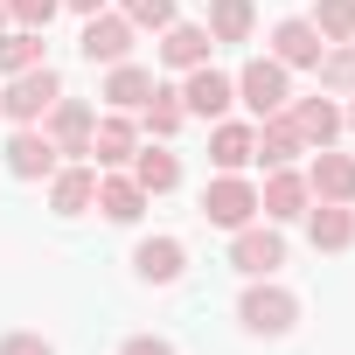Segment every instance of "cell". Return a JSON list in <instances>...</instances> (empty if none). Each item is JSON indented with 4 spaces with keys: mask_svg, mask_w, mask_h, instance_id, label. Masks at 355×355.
I'll list each match as a JSON object with an SVG mask.
<instances>
[{
    "mask_svg": "<svg viewBox=\"0 0 355 355\" xmlns=\"http://www.w3.org/2000/svg\"><path fill=\"white\" fill-rule=\"evenodd\" d=\"M56 98H63V77H56L49 63H35V70H15V77H8V91H0V112H8L15 125H35Z\"/></svg>",
    "mask_w": 355,
    "mask_h": 355,
    "instance_id": "obj_1",
    "label": "cell"
},
{
    "mask_svg": "<svg viewBox=\"0 0 355 355\" xmlns=\"http://www.w3.org/2000/svg\"><path fill=\"white\" fill-rule=\"evenodd\" d=\"M237 98H244L258 119L286 112V105H293V91H286V63H279V56H258V63H244V70H237Z\"/></svg>",
    "mask_w": 355,
    "mask_h": 355,
    "instance_id": "obj_2",
    "label": "cell"
},
{
    "mask_svg": "<svg viewBox=\"0 0 355 355\" xmlns=\"http://www.w3.org/2000/svg\"><path fill=\"white\" fill-rule=\"evenodd\" d=\"M202 216L223 223V230H244V223L258 216V189L244 182V174H216V182L202 189Z\"/></svg>",
    "mask_w": 355,
    "mask_h": 355,
    "instance_id": "obj_3",
    "label": "cell"
},
{
    "mask_svg": "<svg viewBox=\"0 0 355 355\" xmlns=\"http://www.w3.org/2000/svg\"><path fill=\"white\" fill-rule=\"evenodd\" d=\"M237 320H244L251 334H286V327L300 320V300H293L286 286H251V293L237 300Z\"/></svg>",
    "mask_w": 355,
    "mask_h": 355,
    "instance_id": "obj_4",
    "label": "cell"
},
{
    "mask_svg": "<svg viewBox=\"0 0 355 355\" xmlns=\"http://www.w3.org/2000/svg\"><path fill=\"white\" fill-rule=\"evenodd\" d=\"M77 49H84V63H125V49H132V21H125V15H84Z\"/></svg>",
    "mask_w": 355,
    "mask_h": 355,
    "instance_id": "obj_5",
    "label": "cell"
},
{
    "mask_svg": "<svg viewBox=\"0 0 355 355\" xmlns=\"http://www.w3.org/2000/svg\"><path fill=\"white\" fill-rule=\"evenodd\" d=\"M230 265H237L244 279H272V272L286 265V237H279V230H251V223H244V230H237V244H230Z\"/></svg>",
    "mask_w": 355,
    "mask_h": 355,
    "instance_id": "obj_6",
    "label": "cell"
},
{
    "mask_svg": "<svg viewBox=\"0 0 355 355\" xmlns=\"http://www.w3.org/2000/svg\"><path fill=\"white\" fill-rule=\"evenodd\" d=\"M230 98H237V77H223V70H189V84H182V105L196 112V119H223L230 112Z\"/></svg>",
    "mask_w": 355,
    "mask_h": 355,
    "instance_id": "obj_7",
    "label": "cell"
},
{
    "mask_svg": "<svg viewBox=\"0 0 355 355\" xmlns=\"http://www.w3.org/2000/svg\"><path fill=\"white\" fill-rule=\"evenodd\" d=\"M209 49H216V35L209 28H189V21H167V35H160V63L167 70H202Z\"/></svg>",
    "mask_w": 355,
    "mask_h": 355,
    "instance_id": "obj_8",
    "label": "cell"
},
{
    "mask_svg": "<svg viewBox=\"0 0 355 355\" xmlns=\"http://www.w3.org/2000/svg\"><path fill=\"white\" fill-rule=\"evenodd\" d=\"M272 56H279L286 70H313V63H320V28L300 21V15L279 21V28H272Z\"/></svg>",
    "mask_w": 355,
    "mask_h": 355,
    "instance_id": "obj_9",
    "label": "cell"
},
{
    "mask_svg": "<svg viewBox=\"0 0 355 355\" xmlns=\"http://www.w3.org/2000/svg\"><path fill=\"white\" fill-rule=\"evenodd\" d=\"M91 105H77V98H56L49 105V139H56V153H91Z\"/></svg>",
    "mask_w": 355,
    "mask_h": 355,
    "instance_id": "obj_10",
    "label": "cell"
},
{
    "mask_svg": "<svg viewBox=\"0 0 355 355\" xmlns=\"http://www.w3.org/2000/svg\"><path fill=\"white\" fill-rule=\"evenodd\" d=\"M306 182H300V174L293 167H272V182H265V196H258V209L272 216V223H293V216H306Z\"/></svg>",
    "mask_w": 355,
    "mask_h": 355,
    "instance_id": "obj_11",
    "label": "cell"
},
{
    "mask_svg": "<svg viewBox=\"0 0 355 355\" xmlns=\"http://www.w3.org/2000/svg\"><path fill=\"white\" fill-rule=\"evenodd\" d=\"M8 167L21 174V182H42V174L56 167V139H49V132H35V125H21V132L8 139Z\"/></svg>",
    "mask_w": 355,
    "mask_h": 355,
    "instance_id": "obj_12",
    "label": "cell"
},
{
    "mask_svg": "<svg viewBox=\"0 0 355 355\" xmlns=\"http://www.w3.org/2000/svg\"><path fill=\"white\" fill-rule=\"evenodd\" d=\"M300 153H306V139H300V125H293L286 112L258 119V160H265V167H293Z\"/></svg>",
    "mask_w": 355,
    "mask_h": 355,
    "instance_id": "obj_13",
    "label": "cell"
},
{
    "mask_svg": "<svg viewBox=\"0 0 355 355\" xmlns=\"http://www.w3.org/2000/svg\"><path fill=\"white\" fill-rule=\"evenodd\" d=\"M306 189H313L320 202H355V160L320 146V160H313V174H306Z\"/></svg>",
    "mask_w": 355,
    "mask_h": 355,
    "instance_id": "obj_14",
    "label": "cell"
},
{
    "mask_svg": "<svg viewBox=\"0 0 355 355\" xmlns=\"http://www.w3.org/2000/svg\"><path fill=\"white\" fill-rule=\"evenodd\" d=\"M132 265H139L146 286H174V279H182V244H174V237H146L132 251Z\"/></svg>",
    "mask_w": 355,
    "mask_h": 355,
    "instance_id": "obj_15",
    "label": "cell"
},
{
    "mask_svg": "<svg viewBox=\"0 0 355 355\" xmlns=\"http://www.w3.org/2000/svg\"><path fill=\"white\" fill-rule=\"evenodd\" d=\"M209 160H216L223 174L251 167V160H258V132H251V125H216V132H209Z\"/></svg>",
    "mask_w": 355,
    "mask_h": 355,
    "instance_id": "obj_16",
    "label": "cell"
},
{
    "mask_svg": "<svg viewBox=\"0 0 355 355\" xmlns=\"http://www.w3.org/2000/svg\"><path fill=\"white\" fill-rule=\"evenodd\" d=\"M49 202H56V216H84V209L98 202V174H91V167H63L56 189H49Z\"/></svg>",
    "mask_w": 355,
    "mask_h": 355,
    "instance_id": "obj_17",
    "label": "cell"
},
{
    "mask_svg": "<svg viewBox=\"0 0 355 355\" xmlns=\"http://www.w3.org/2000/svg\"><path fill=\"white\" fill-rule=\"evenodd\" d=\"M286 119L300 125V139H306V146H327V139L341 132V112H334L327 98H300V105H293Z\"/></svg>",
    "mask_w": 355,
    "mask_h": 355,
    "instance_id": "obj_18",
    "label": "cell"
},
{
    "mask_svg": "<svg viewBox=\"0 0 355 355\" xmlns=\"http://www.w3.org/2000/svg\"><path fill=\"white\" fill-rule=\"evenodd\" d=\"M132 182H139L146 196H167L174 182H182V160L160 153V146H146V153H132Z\"/></svg>",
    "mask_w": 355,
    "mask_h": 355,
    "instance_id": "obj_19",
    "label": "cell"
},
{
    "mask_svg": "<svg viewBox=\"0 0 355 355\" xmlns=\"http://www.w3.org/2000/svg\"><path fill=\"white\" fill-rule=\"evenodd\" d=\"M105 98H112L119 112H139V105L153 98V77H146L139 63H112V77H105Z\"/></svg>",
    "mask_w": 355,
    "mask_h": 355,
    "instance_id": "obj_20",
    "label": "cell"
},
{
    "mask_svg": "<svg viewBox=\"0 0 355 355\" xmlns=\"http://www.w3.org/2000/svg\"><path fill=\"white\" fill-rule=\"evenodd\" d=\"M98 209H105L112 223H139L146 189H139V182H119V174H112V182H98Z\"/></svg>",
    "mask_w": 355,
    "mask_h": 355,
    "instance_id": "obj_21",
    "label": "cell"
},
{
    "mask_svg": "<svg viewBox=\"0 0 355 355\" xmlns=\"http://www.w3.org/2000/svg\"><path fill=\"white\" fill-rule=\"evenodd\" d=\"M355 244V216L341 202H320L313 209V251H348Z\"/></svg>",
    "mask_w": 355,
    "mask_h": 355,
    "instance_id": "obj_22",
    "label": "cell"
},
{
    "mask_svg": "<svg viewBox=\"0 0 355 355\" xmlns=\"http://www.w3.org/2000/svg\"><path fill=\"white\" fill-rule=\"evenodd\" d=\"M91 153H98V167H119V160H132V125H125V119H105V125H91Z\"/></svg>",
    "mask_w": 355,
    "mask_h": 355,
    "instance_id": "obj_23",
    "label": "cell"
},
{
    "mask_svg": "<svg viewBox=\"0 0 355 355\" xmlns=\"http://www.w3.org/2000/svg\"><path fill=\"white\" fill-rule=\"evenodd\" d=\"M209 35L216 42H244L251 35V0H209Z\"/></svg>",
    "mask_w": 355,
    "mask_h": 355,
    "instance_id": "obj_24",
    "label": "cell"
},
{
    "mask_svg": "<svg viewBox=\"0 0 355 355\" xmlns=\"http://www.w3.org/2000/svg\"><path fill=\"white\" fill-rule=\"evenodd\" d=\"M35 63H42V35H35V28L0 35V70H8V77H15V70H35Z\"/></svg>",
    "mask_w": 355,
    "mask_h": 355,
    "instance_id": "obj_25",
    "label": "cell"
},
{
    "mask_svg": "<svg viewBox=\"0 0 355 355\" xmlns=\"http://www.w3.org/2000/svg\"><path fill=\"white\" fill-rule=\"evenodd\" d=\"M139 112H146V125H153L160 139H167L174 125H182V119H189V105H182V91H160V84H153V98H146Z\"/></svg>",
    "mask_w": 355,
    "mask_h": 355,
    "instance_id": "obj_26",
    "label": "cell"
},
{
    "mask_svg": "<svg viewBox=\"0 0 355 355\" xmlns=\"http://www.w3.org/2000/svg\"><path fill=\"white\" fill-rule=\"evenodd\" d=\"M313 70H320V84H327V91H355V49H320V63H313Z\"/></svg>",
    "mask_w": 355,
    "mask_h": 355,
    "instance_id": "obj_27",
    "label": "cell"
},
{
    "mask_svg": "<svg viewBox=\"0 0 355 355\" xmlns=\"http://www.w3.org/2000/svg\"><path fill=\"white\" fill-rule=\"evenodd\" d=\"M313 28H320V35H334V42H348V35H355V0H320Z\"/></svg>",
    "mask_w": 355,
    "mask_h": 355,
    "instance_id": "obj_28",
    "label": "cell"
},
{
    "mask_svg": "<svg viewBox=\"0 0 355 355\" xmlns=\"http://www.w3.org/2000/svg\"><path fill=\"white\" fill-rule=\"evenodd\" d=\"M56 8H63V0H8V21H21V28L42 35V28L56 21Z\"/></svg>",
    "mask_w": 355,
    "mask_h": 355,
    "instance_id": "obj_29",
    "label": "cell"
},
{
    "mask_svg": "<svg viewBox=\"0 0 355 355\" xmlns=\"http://www.w3.org/2000/svg\"><path fill=\"white\" fill-rule=\"evenodd\" d=\"M125 21L132 28H167L174 21V0H125Z\"/></svg>",
    "mask_w": 355,
    "mask_h": 355,
    "instance_id": "obj_30",
    "label": "cell"
},
{
    "mask_svg": "<svg viewBox=\"0 0 355 355\" xmlns=\"http://www.w3.org/2000/svg\"><path fill=\"white\" fill-rule=\"evenodd\" d=\"M0 355H56L42 334H8V341H0Z\"/></svg>",
    "mask_w": 355,
    "mask_h": 355,
    "instance_id": "obj_31",
    "label": "cell"
},
{
    "mask_svg": "<svg viewBox=\"0 0 355 355\" xmlns=\"http://www.w3.org/2000/svg\"><path fill=\"white\" fill-rule=\"evenodd\" d=\"M119 355H174V348H167V341H160V334H132V341H125V348H119Z\"/></svg>",
    "mask_w": 355,
    "mask_h": 355,
    "instance_id": "obj_32",
    "label": "cell"
},
{
    "mask_svg": "<svg viewBox=\"0 0 355 355\" xmlns=\"http://www.w3.org/2000/svg\"><path fill=\"white\" fill-rule=\"evenodd\" d=\"M63 8H77V15H105V0H63Z\"/></svg>",
    "mask_w": 355,
    "mask_h": 355,
    "instance_id": "obj_33",
    "label": "cell"
},
{
    "mask_svg": "<svg viewBox=\"0 0 355 355\" xmlns=\"http://www.w3.org/2000/svg\"><path fill=\"white\" fill-rule=\"evenodd\" d=\"M341 125H355V105H348V112H341Z\"/></svg>",
    "mask_w": 355,
    "mask_h": 355,
    "instance_id": "obj_34",
    "label": "cell"
},
{
    "mask_svg": "<svg viewBox=\"0 0 355 355\" xmlns=\"http://www.w3.org/2000/svg\"><path fill=\"white\" fill-rule=\"evenodd\" d=\"M0 21H8V0H0Z\"/></svg>",
    "mask_w": 355,
    "mask_h": 355,
    "instance_id": "obj_35",
    "label": "cell"
}]
</instances>
